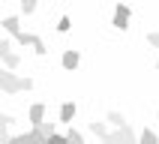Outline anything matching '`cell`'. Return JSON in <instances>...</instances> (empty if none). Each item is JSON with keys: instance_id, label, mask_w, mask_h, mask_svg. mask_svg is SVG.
Segmentation results:
<instances>
[{"instance_id": "obj_1", "label": "cell", "mask_w": 159, "mask_h": 144, "mask_svg": "<svg viewBox=\"0 0 159 144\" xmlns=\"http://www.w3.org/2000/svg\"><path fill=\"white\" fill-rule=\"evenodd\" d=\"M0 84H3V93H6V96H15L21 90H33V78H21V75H15V69H9V66H3V72H0Z\"/></svg>"}, {"instance_id": "obj_2", "label": "cell", "mask_w": 159, "mask_h": 144, "mask_svg": "<svg viewBox=\"0 0 159 144\" xmlns=\"http://www.w3.org/2000/svg\"><path fill=\"white\" fill-rule=\"evenodd\" d=\"M117 141H126V144H135L138 141V135L129 129V123L126 126H114V132H108V138H105V144H117Z\"/></svg>"}, {"instance_id": "obj_3", "label": "cell", "mask_w": 159, "mask_h": 144, "mask_svg": "<svg viewBox=\"0 0 159 144\" xmlns=\"http://www.w3.org/2000/svg\"><path fill=\"white\" fill-rule=\"evenodd\" d=\"M129 18H132V9L126 6V3H117L114 6V21H111V24H114L117 30H126V27H129Z\"/></svg>"}, {"instance_id": "obj_4", "label": "cell", "mask_w": 159, "mask_h": 144, "mask_svg": "<svg viewBox=\"0 0 159 144\" xmlns=\"http://www.w3.org/2000/svg\"><path fill=\"white\" fill-rule=\"evenodd\" d=\"M60 66H63V69H69V72H75L81 66V54L75 51V48H66L63 57H60Z\"/></svg>"}, {"instance_id": "obj_5", "label": "cell", "mask_w": 159, "mask_h": 144, "mask_svg": "<svg viewBox=\"0 0 159 144\" xmlns=\"http://www.w3.org/2000/svg\"><path fill=\"white\" fill-rule=\"evenodd\" d=\"M27 120H30V126H39L45 120V105L42 102H33V105L27 108Z\"/></svg>"}, {"instance_id": "obj_6", "label": "cell", "mask_w": 159, "mask_h": 144, "mask_svg": "<svg viewBox=\"0 0 159 144\" xmlns=\"http://www.w3.org/2000/svg\"><path fill=\"white\" fill-rule=\"evenodd\" d=\"M108 126H111L108 120H90V132H93V135H99V138L105 141V138H108V132H111Z\"/></svg>"}, {"instance_id": "obj_7", "label": "cell", "mask_w": 159, "mask_h": 144, "mask_svg": "<svg viewBox=\"0 0 159 144\" xmlns=\"http://www.w3.org/2000/svg\"><path fill=\"white\" fill-rule=\"evenodd\" d=\"M3 30H6V33H21V18L18 15H3Z\"/></svg>"}, {"instance_id": "obj_8", "label": "cell", "mask_w": 159, "mask_h": 144, "mask_svg": "<svg viewBox=\"0 0 159 144\" xmlns=\"http://www.w3.org/2000/svg\"><path fill=\"white\" fill-rule=\"evenodd\" d=\"M30 141H39V135H36L33 126H30V132H21V135H12L9 138V144H30Z\"/></svg>"}, {"instance_id": "obj_9", "label": "cell", "mask_w": 159, "mask_h": 144, "mask_svg": "<svg viewBox=\"0 0 159 144\" xmlns=\"http://www.w3.org/2000/svg\"><path fill=\"white\" fill-rule=\"evenodd\" d=\"M75 120V102H63L60 105V123H72Z\"/></svg>"}, {"instance_id": "obj_10", "label": "cell", "mask_w": 159, "mask_h": 144, "mask_svg": "<svg viewBox=\"0 0 159 144\" xmlns=\"http://www.w3.org/2000/svg\"><path fill=\"white\" fill-rule=\"evenodd\" d=\"M0 57H3V66H9V69H18V63H21V57H18L15 48H12V51H3Z\"/></svg>"}, {"instance_id": "obj_11", "label": "cell", "mask_w": 159, "mask_h": 144, "mask_svg": "<svg viewBox=\"0 0 159 144\" xmlns=\"http://www.w3.org/2000/svg\"><path fill=\"white\" fill-rule=\"evenodd\" d=\"M138 141H144V144H159V135L153 132L150 126H144V129H141V135H138Z\"/></svg>"}, {"instance_id": "obj_12", "label": "cell", "mask_w": 159, "mask_h": 144, "mask_svg": "<svg viewBox=\"0 0 159 144\" xmlns=\"http://www.w3.org/2000/svg\"><path fill=\"white\" fill-rule=\"evenodd\" d=\"M105 120H108L111 126H126V117L120 114V111H108V114H105Z\"/></svg>"}, {"instance_id": "obj_13", "label": "cell", "mask_w": 159, "mask_h": 144, "mask_svg": "<svg viewBox=\"0 0 159 144\" xmlns=\"http://www.w3.org/2000/svg\"><path fill=\"white\" fill-rule=\"evenodd\" d=\"M15 42L18 45H33L36 42V33H24V30H21V33H15Z\"/></svg>"}, {"instance_id": "obj_14", "label": "cell", "mask_w": 159, "mask_h": 144, "mask_svg": "<svg viewBox=\"0 0 159 144\" xmlns=\"http://www.w3.org/2000/svg\"><path fill=\"white\" fill-rule=\"evenodd\" d=\"M36 6H39V0H21V15H33Z\"/></svg>"}, {"instance_id": "obj_15", "label": "cell", "mask_w": 159, "mask_h": 144, "mask_svg": "<svg viewBox=\"0 0 159 144\" xmlns=\"http://www.w3.org/2000/svg\"><path fill=\"white\" fill-rule=\"evenodd\" d=\"M57 30H60V33H69V30H72V18H69V15H63L60 21H57Z\"/></svg>"}, {"instance_id": "obj_16", "label": "cell", "mask_w": 159, "mask_h": 144, "mask_svg": "<svg viewBox=\"0 0 159 144\" xmlns=\"http://www.w3.org/2000/svg\"><path fill=\"white\" fill-rule=\"evenodd\" d=\"M66 135H69V141H75V144H81V141H84V135H81L75 126H69V129H66Z\"/></svg>"}, {"instance_id": "obj_17", "label": "cell", "mask_w": 159, "mask_h": 144, "mask_svg": "<svg viewBox=\"0 0 159 144\" xmlns=\"http://www.w3.org/2000/svg\"><path fill=\"white\" fill-rule=\"evenodd\" d=\"M33 51L39 54V57H45V54H48V48H45V42L39 39V36H36V42H33Z\"/></svg>"}, {"instance_id": "obj_18", "label": "cell", "mask_w": 159, "mask_h": 144, "mask_svg": "<svg viewBox=\"0 0 159 144\" xmlns=\"http://www.w3.org/2000/svg\"><path fill=\"white\" fill-rule=\"evenodd\" d=\"M147 42H150L153 48H159V33H147Z\"/></svg>"}, {"instance_id": "obj_19", "label": "cell", "mask_w": 159, "mask_h": 144, "mask_svg": "<svg viewBox=\"0 0 159 144\" xmlns=\"http://www.w3.org/2000/svg\"><path fill=\"white\" fill-rule=\"evenodd\" d=\"M3 51H12V39H3V42H0V54Z\"/></svg>"}, {"instance_id": "obj_20", "label": "cell", "mask_w": 159, "mask_h": 144, "mask_svg": "<svg viewBox=\"0 0 159 144\" xmlns=\"http://www.w3.org/2000/svg\"><path fill=\"white\" fill-rule=\"evenodd\" d=\"M156 69H159V60H156Z\"/></svg>"}]
</instances>
